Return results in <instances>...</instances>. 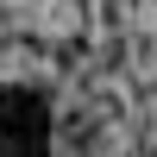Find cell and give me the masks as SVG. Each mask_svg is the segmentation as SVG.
<instances>
[{"instance_id":"1","label":"cell","mask_w":157,"mask_h":157,"mask_svg":"<svg viewBox=\"0 0 157 157\" xmlns=\"http://www.w3.org/2000/svg\"><path fill=\"white\" fill-rule=\"evenodd\" d=\"M50 126L57 107L44 88H6V157H50Z\"/></svg>"}]
</instances>
